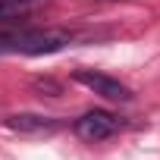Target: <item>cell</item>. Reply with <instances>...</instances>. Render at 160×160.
<instances>
[{
	"label": "cell",
	"instance_id": "6da1fadb",
	"mask_svg": "<svg viewBox=\"0 0 160 160\" xmlns=\"http://www.w3.org/2000/svg\"><path fill=\"white\" fill-rule=\"evenodd\" d=\"M72 38L66 32H32V28H19V32H0V53H22V57H41V53H53L60 47H66Z\"/></svg>",
	"mask_w": 160,
	"mask_h": 160
},
{
	"label": "cell",
	"instance_id": "7a4b0ae2",
	"mask_svg": "<svg viewBox=\"0 0 160 160\" xmlns=\"http://www.w3.org/2000/svg\"><path fill=\"white\" fill-rule=\"evenodd\" d=\"M75 135L82 138V141H104V138H110L116 129H119V119L113 116V113H107V110H88V113H82L75 119Z\"/></svg>",
	"mask_w": 160,
	"mask_h": 160
},
{
	"label": "cell",
	"instance_id": "3957f363",
	"mask_svg": "<svg viewBox=\"0 0 160 160\" xmlns=\"http://www.w3.org/2000/svg\"><path fill=\"white\" fill-rule=\"evenodd\" d=\"M75 82L91 88L94 94H101L107 101H132V91L119 82V78H113L107 72H98V69H75Z\"/></svg>",
	"mask_w": 160,
	"mask_h": 160
},
{
	"label": "cell",
	"instance_id": "277c9868",
	"mask_svg": "<svg viewBox=\"0 0 160 160\" xmlns=\"http://www.w3.org/2000/svg\"><path fill=\"white\" fill-rule=\"evenodd\" d=\"M7 126L13 132H25V135H44V132H53L60 122L50 119V116H38V113H16L7 119Z\"/></svg>",
	"mask_w": 160,
	"mask_h": 160
},
{
	"label": "cell",
	"instance_id": "5b68a950",
	"mask_svg": "<svg viewBox=\"0 0 160 160\" xmlns=\"http://www.w3.org/2000/svg\"><path fill=\"white\" fill-rule=\"evenodd\" d=\"M16 10H19V3H16V0H0V22H3V19H10Z\"/></svg>",
	"mask_w": 160,
	"mask_h": 160
}]
</instances>
